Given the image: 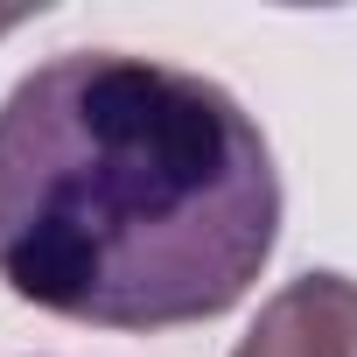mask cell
<instances>
[{
	"instance_id": "obj_1",
	"label": "cell",
	"mask_w": 357,
	"mask_h": 357,
	"mask_svg": "<svg viewBox=\"0 0 357 357\" xmlns=\"http://www.w3.org/2000/svg\"><path fill=\"white\" fill-rule=\"evenodd\" d=\"M280 238L252 112L126 50H63L0 98V287L91 329H183L245 301Z\"/></svg>"
},
{
	"instance_id": "obj_2",
	"label": "cell",
	"mask_w": 357,
	"mask_h": 357,
	"mask_svg": "<svg viewBox=\"0 0 357 357\" xmlns=\"http://www.w3.org/2000/svg\"><path fill=\"white\" fill-rule=\"evenodd\" d=\"M231 357H357V280L343 273L287 280L273 301H259Z\"/></svg>"
},
{
	"instance_id": "obj_3",
	"label": "cell",
	"mask_w": 357,
	"mask_h": 357,
	"mask_svg": "<svg viewBox=\"0 0 357 357\" xmlns=\"http://www.w3.org/2000/svg\"><path fill=\"white\" fill-rule=\"evenodd\" d=\"M22 22H29V8H8V15H0V36H15Z\"/></svg>"
}]
</instances>
